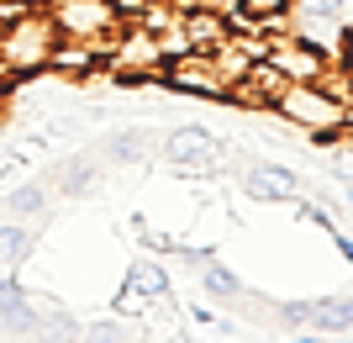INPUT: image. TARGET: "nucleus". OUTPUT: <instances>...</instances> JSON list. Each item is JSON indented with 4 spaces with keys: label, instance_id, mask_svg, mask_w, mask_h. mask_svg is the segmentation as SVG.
<instances>
[{
    "label": "nucleus",
    "instance_id": "1",
    "mask_svg": "<svg viewBox=\"0 0 353 343\" xmlns=\"http://www.w3.org/2000/svg\"><path fill=\"white\" fill-rule=\"evenodd\" d=\"M53 48H59V27L43 6H27L21 16L0 21V75L6 79H37L48 75L53 63Z\"/></svg>",
    "mask_w": 353,
    "mask_h": 343
},
{
    "label": "nucleus",
    "instance_id": "2",
    "mask_svg": "<svg viewBox=\"0 0 353 343\" xmlns=\"http://www.w3.org/2000/svg\"><path fill=\"white\" fill-rule=\"evenodd\" d=\"M163 48H159V32L153 27H143V21H121L117 27V37L105 43V53H101V69H105V79L111 85H159V75H163Z\"/></svg>",
    "mask_w": 353,
    "mask_h": 343
},
{
    "label": "nucleus",
    "instance_id": "3",
    "mask_svg": "<svg viewBox=\"0 0 353 343\" xmlns=\"http://www.w3.org/2000/svg\"><path fill=\"white\" fill-rule=\"evenodd\" d=\"M274 117L301 127L306 137H343L348 133V101H338L322 85H285V95L274 101Z\"/></svg>",
    "mask_w": 353,
    "mask_h": 343
},
{
    "label": "nucleus",
    "instance_id": "4",
    "mask_svg": "<svg viewBox=\"0 0 353 343\" xmlns=\"http://www.w3.org/2000/svg\"><path fill=\"white\" fill-rule=\"evenodd\" d=\"M53 16L59 37H74V43H90L95 53H105V43L117 37V27L127 16L117 11V0H48L43 6Z\"/></svg>",
    "mask_w": 353,
    "mask_h": 343
},
{
    "label": "nucleus",
    "instance_id": "5",
    "mask_svg": "<svg viewBox=\"0 0 353 343\" xmlns=\"http://www.w3.org/2000/svg\"><path fill=\"white\" fill-rule=\"evenodd\" d=\"M274 322L295 333H353V291H332V296H301L280 301Z\"/></svg>",
    "mask_w": 353,
    "mask_h": 343
},
{
    "label": "nucleus",
    "instance_id": "6",
    "mask_svg": "<svg viewBox=\"0 0 353 343\" xmlns=\"http://www.w3.org/2000/svg\"><path fill=\"white\" fill-rule=\"evenodd\" d=\"M159 153L179 169V175H216L221 159H227V143H221L211 127L185 121V127H169V137L159 143Z\"/></svg>",
    "mask_w": 353,
    "mask_h": 343
},
{
    "label": "nucleus",
    "instance_id": "7",
    "mask_svg": "<svg viewBox=\"0 0 353 343\" xmlns=\"http://www.w3.org/2000/svg\"><path fill=\"white\" fill-rule=\"evenodd\" d=\"M169 269L159 264V259H132L127 264V280H121L117 291V317H148V312H159V306H169Z\"/></svg>",
    "mask_w": 353,
    "mask_h": 343
},
{
    "label": "nucleus",
    "instance_id": "8",
    "mask_svg": "<svg viewBox=\"0 0 353 343\" xmlns=\"http://www.w3.org/2000/svg\"><path fill=\"white\" fill-rule=\"evenodd\" d=\"M163 90H174V95H195V101H227L232 85L216 75V63L211 53H185V59H169L159 75Z\"/></svg>",
    "mask_w": 353,
    "mask_h": 343
},
{
    "label": "nucleus",
    "instance_id": "9",
    "mask_svg": "<svg viewBox=\"0 0 353 343\" xmlns=\"http://www.w3.org/2000/svg\"><path fill=\"white\" fill-rule=\"evenodd\" d=\"M274 69H280L290 85H316V79L327 75V53L316 43H306V37H295V32H285V37H269V53H264Z\"/></svg>",
    "mask_w": 353,
    "mask_h": 343
},
{
    "label": "nucleus",
    "instance_id": "10",
    "mask_svg": "<svg viewBox=\"0 0 353 343\" xmlns=\"http://www.w3.org/2000/svg\"><path fill=\"white\" fill-rule=\"evenodd\" d=\"M237 190L248 195V201L274 206V201H295L301 195V175L290 164H280V159H253V164L237 169Z\"/></svg>",
    "mask_w": 353,
    "mask_h": 343
},
{
    "label": "nucleus",
    "instance_id": "11",
    "mask_svg": "<svg viewBox=\"0 0 353 343\" xmlns=\"http://www.w3.org/2000/svg\"><path fill=\"white\" fill-rule=\"evenodd\" d=\"M285 85H290V79H285L269 59H253V63H248V75L232 85V95H227V101L248 106V111H274V101L285 95Z\"/></svg>",
    "mask_w": 353,
    "mask_h": 343
},
{
    "label": "nucleus",
    "instance_id": "12",
    "mask_svg": "<svg viewBox=\"0 0 353 343\" xmlns=\"http://www.w3.org/2000/svg\"><path fill=\"white\" fill-rule=\"evenodd\" d=\"M0 328L16 338H37V312H32V291L16 280V269H0Z\"/></svg>",
    "mask_w": 353,
    "mask_h": 343
},
{
    "label": "nucleus",
    "instance_id": "13",
    "mask_svg": "<svg viewBox=\"0 0 353 343\" xmlns=\"http://www.w3.org/2000/svg\"><path fill=\"white\" fill-rule=\"evenodd\" d=\"M179 27H185V37H190V53H211V48H221L227 37H232L221 6H190V11H179Z\"/></svg>",
    "mask_w": 353,
    "mask_h": 343
},
{
    "label": "nucleus",
    "instance_id": "14",
    "mask_svg": "<svg viewBox=\"0 0 353 343\" xmlns=\"http://www.w3.org/2000/svg\"><path fill=\"white\" fill-rule=\"evenodd\" d=\"M153 153H159V137L148 127H121L95 148V159H105V164H148Z\"/></svg>",
    "mask_w": 353,
    "mask_h": 343
},
{
    "label": "nucleus",
    "instance_id": "15",
    "mask_svg": "<svg viewBox=\"0 0 353 343\" xmlns=\"http://www.w3.org/2000/svg\"><path fill=\"white\" fill-rule=\"evenodd\" d=\"M48 201H53V185L48 179H27L6 195V217L11 222H27V217H48Z\"/></svg>",
    "mask_w": 353,
    "mask_h": 343
},
{
    "label": "nucleus",
    "instance_id": "16",
    "mask_svg": "<svg viewBox=\"0 0 353 343\" xmlns=\"http://www.w3.org/2000/svg\"><path fill=\"white\" fill-rule=\"evenodd\" d=\"M101 179V169H95V153H79V159H63L59 169H53V190H63V195H85L90 185Z\"/></svg>",
    "mask_w": 353,
    "mask_h": 343
},
{
    "label": "nucleus",
    "instance_id": "17",
    "mask_svg": "<svg viewBox=\"0 0 353 343\" xmlns=\"http://www.w3.org/2000/svg\"><path fill=\"white\" fill-rule=\"evenodd\" d=\"M201 291H206L211 301H221V306H237V301H248V285L237 280V275L221 264V259H211V264L201 269Z\"/></svg>",
    "mask_w": 353,
    "mask_h": 343
},
{
    "label": "nucleus",
    "instance_id": "18",
    "mask_svg": "<svg viewBox=\"0 0 353 343\" xmlns=\"http://www.w3.org/2000/svg\"><path fill=\"white\" fill-rule=\"evenodd\" d=\"M32 248H37V233L6 217V222H0V269H21L32 259Z\"/></svg>",
    "mask_w": 353,
    "mask_h": 343
},
{
    "label": "nucleus",
    "instance_id": "19",
    "mask_svg": "<svg viewBox=\"0 0 353 343\" xmlns=\"http://www.w3.org/2000/svg\"><path fill=\"white\" fill-rule=\"evenodd\" d=\"M79 343H132V333L121 328V317H95L79 328Z\"/></svg>",
    "mask_w": 353,
    "mask_h": 343
},
{
    "label": "nucleus",
    "instance_id": "20",
    "mask_svg": "<svg viewBox=\"0 0 353 343\" xmlns=\"http://www.w3.org/2000/svg\"><path fill=\"white\" fill-rule=\"evenodd\" d=\"M332 243H338V254H343V264L353 269V238H348V233H343V227H338V233H332Z\"/></svg>",
    "mask_w": 353,
    "mask_h": 343
},
{
    "label": "nucleus",
    "instance_id": "21",
    "mask_svg": "<svg viewBox=\"0 0 353 343\" xmlns=\"http://www.w3.org/2000/svg\"><path fill=\"white\" fill-rule=\"evenodd\" d=\"M290 343H332V338H316V333H301V338H290Z\"/></svg>",
    "mask_w": 353,
    "mask_h": 343
},
{
    "label": "nucleus",
    "instance_id": "22",
    "mask_svg": "<svg viewBox=\"0 0 353 343\" xmlns=\"http://www.w3.org/2000/svg\"><path fill=\"white\" fill-rule=\"evenodd\" d=\"M206 6H227V0H206Z\"/></svg>",
    "mask_w": 353,
    "mask_h": 343
},
{
    "label": "nucleus",
    "instance_id": "23",
    "mask_svg": "<svg viewBox=\"0 0 353 343\" xmlns=\"http://www.w3.org/2000/svg\"><path fill=\"white\" fill-rule=\"evenodd\" d=\"M332 343H353V338H332Z\"/></svg>",
    "mask_w": 353,
    "mask_h": 343
}]
</instances>
